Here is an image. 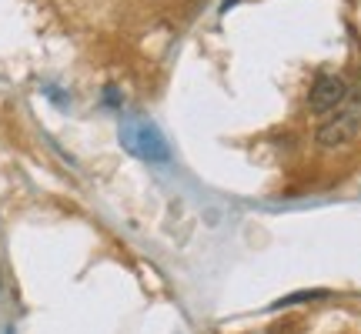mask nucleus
<instances>
[{
  "instance_id": "f257e3e1",
  "label": "nucleus",
  "mask_w": 361,
  "mask_h": 334,
  "mask_svg": "<svg viewBox=\"0 0 361 334\" xmlns=\"http://www.w3.org/2000/svg\"><path fill=\"white\" fill-rule=\"evenodd\" d=\"M361 130V80L355 87H348L345 101L338 107L335 117H328L322 128H318V147L322 151H338L358 137Z\"/></svg>"
},
{
  "instance_id": "f03ea898",
  "label": "nucleus",
  "mask_w": 361,
  "mask_h": 334,
  "mask_svg": "<svg viewBox=\"0 0 361 334\" xmlns=\"http://www.w3.org/2000/svg\"><path fill=\"white\" fill-rule=\"evenodd\" d=\"M345 94H348V84L341 74H322V78H314L308 90V111L311 114H331L341 107Z\"/></svg>"
},
{
  "instance_id": "7ed1b4c3",
  "label": "nucleus",
  "mask_w": 361,
  "mask_h": 334,
  "mask_svg": "<svg viewBox=\"0 0 361 334\" xmlns=\"http://www.w3.org/2000/svg\"><path fill=\"white\" fill-rule=\"evenodd\" d=\"M124 144H128L137 157H147V161H164V157H168V147L161 141V134H157L147 120L128 124V128H124Z\"/></svg>"
},
{
  "instance_id": "20e7f679",
  "label": "nucleus",
  "mask_w": 361,
  "mask_h": 334,
  "mask_svg": "<svg viewBox=\"0 0 361 334\" xmlns=\"http://www.w3.org/2000/svg\"><path fill=\"white\" fill-rule=\"evenodd\" d=\"M318 297H328V291H301V295H288L281 301H274V308H288V304H301V301H318Z\"/></svg>"
},
{
  "instance_id": "39448f33",
  "label": "nucleus",
  "mask_w": 361,
  "mask_h": 334,
  "mask_svg": "<svg viewBox=\"0 0 361 334\" xmlns=\"http://www.w3.org/2000/svg\"><path fill=\"white\" fill-rule=\"evenodd\" d=\"M234 4H238V0H224V7H221V11H231Z\"/></svg>"
}]
</instances>
